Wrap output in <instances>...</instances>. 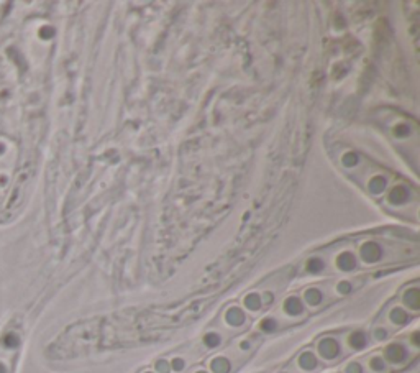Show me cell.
Masks as SVG:
<instances>
[{
    "label": "cell",
    "mask_w": 420,
    "mask_h": 373,
    "mask_svg": "<svg viewBox=\"0 0 420 373\" xmlns=\"http://www.w3.org/2000/svg\"><path fill=\"white\" fill-rule=\"evenodd\" d=\"M220 342H222V337L217 332H209L204 337V344L209 347V349H215V347L220 345Z\"/></svg>",
    "instance_id": "15"
},
{
    "label": "cell",
    "mask_w": 420,
    "mask_h": 373,
    "mask_svg": "<svg viewBox=\"0 0 420 373\" xmlns=\"http://www.w3.org/2000/svg\"><path fill=\"white\" fill-rule=\"evenodd\" d=\"M318 353L327 358V360H333L340 355V345H338V342L331 337H327L318 342Z\"/></svg>",
    "instance_id": "2"
},
{
    "label": "cell",
    "mask_w": 420,
    "mask_h": 373,
    "mask_svg": "<svg viewBox=\"0 0 420 373\" xmlns=\"http://www.w3.org/2000/svg\"><path fill=\"white\" fill-rule=\"evenodd\" d=\"M350 345L353 347L355 350H361V349H365L366 344H368V337H366V334L365 332H361V331H356L353 332L352 335H350Z\"/></svg>",
    "instance_id": "10"
},
{
    "label": "cell",
    "mask_w": 420,
    "mask_h": 373,
    "mask_svg": "<svg viewBox=\"0 0 420 373\" xmlns=\"http://www.w3.org/2000/svg\"><path fill=\"white\" fill-rule=\"evenodd\" d=\"M284 311L289 316H299V314H302L304 304H302V301L299 300V297L291 296L289 300H286V303H284Z\"/></svg>",
    "instance_id": "7"
},
{
    "label": "cell",
    "mask_w": 420,
    "mask_h": 373,
    "mask_svg": "<svg viewBox=\"0 0 420 373\" xmlns=\"http://www.w3.org/2000/svg\"><path fill=\"white\" fill-rule=\"evenodd\" d=\"M374 335H376V339H379V340H382V339H386V335H387V332H386V329H376V332H374Z\"/></svg>",
    "instance_id": "24"
},
{
    "label": "cell",
    "mask_w": 420,
    "mask_h": 373,
    "mask_svg": "<svg viewBox=\"0 0 420 373\" xmlns=\"http://www.w3.org/2000/svg\"><path fill=\"white\" fill-rule=\"evenodd\" d=\"M361 255L366 262L374 263L381 258V248L376 244H366V245H363V248H361Z\"/></svg>",
    "instance_id": "4"
},
{
    "label": "cell",
    "mask_w": 420,
    "mask_h": 373,
    "mask_svg": "<svg viewBox=\"0 0 420 373\" xmlns=\"http://www.w3.org/2000/svg\"><path fill=\"white\" fill-rule=\"evenodd\" d=\"M412 342H413V345H415V347L418 345V335H417V334L412 335Z\"/></svg>",
    "instance_id": "25"
},
{
    "label": "cell",
    "mask_w": 420,
    "mask_h": 373,
    "mask_svg": "<svg viewBox=\"0 0 420 373\" xmlns=\"http://www.w3.org/2000/svg\"><path fill=\"white\" fill-rule=\"evenodd\" d=\"M156 370H158V373H169L171 371V365L166 360H158L156 362Z\"/></svg>",
    "instance_id": "21"
},
{
    "label": "cell",
    "mask_w": 420,
    "mask_h": 373,
    "mask_svg": "<svg viewBox=\"0 0 420 373\" xmlns=\"http://www.w3.org/2000/svg\"><path fill=\"white\" fill-rule=\"evenodd\" d=\"M225 321H227L230 326L238 327L244 322V313L240 308H230L227 311V314H225Z\"/></svg>",
    "instance_id": "5"
},
{
    "label": "cell",
    "mask_w": 420,
    "mask_h": 373,
    "mask_svg": "<svg viewBox=\"0 0 420 373\" xmlns=\"http://www.w3.org/2000/svg\"><path fill=\"white\" fill-rule=\"evenodd\" d=\"M337 265H338V268L343 270V271H352V270L355 268V266H356V258H355V255L350 253V252L342 253L340 257H338V260H337Z\"/></svg>",
    "instance_id": "8"
},
{
    "label": "cell",
    "mask_w": 420,
    "mask_h": 373,
    "mask_svg": "<svg viewBox=\"0 0 420 373\" xmlns=\"http://www.w3.org/2000/svg\"><path fill=\"white\" fill-rule=\"evenodd\" d=\"M261 304H263V300L260 294L253 293V294H248L244 297V306H246L249 311H258L261 308Z\"/></svg>",
    "instance_id": "14"
},
{
    "label": "cell",
    "mask_w": 420,
    "mask_h": 373,
    "mask_svg": "<svg viewBox=\"0 0 420 373\" xmlns=\"http://www.w3.org/2000/svg\"><path fill=\"white\" fill-rule=\"evenodd\" d=\"M323 262L320 258H310L309 262H307V271L310 273H320L323 270Z\"/></svg>",
    "instance_id": "17"
},
{
    "label": "cell",
    "mask_w": 420,
    "mask_h": 373,
    "mask_svg": "<svg viewBox=\"0 0 420 373\" xmlns=\"http://www.w3.org/2000/svg\"><path fill=\"white\" fill-rule=\"evenodd\" d=\"M196 373H209V371H205V370H199V371H196Z\"/></svg>",
    "instance_id": "27"
},
{
    "label": "cell",
    "mask_w": 420,
    "mask_h": 373,
    "mask_svg": "<svg viewBox=\"0 0 420 373\" xmlns=\"http://www.w3.org/2000/svg\"><path fill=\"white\" fill-rule=\"evenodd\" d=\"M317 357H315V353H312V352H304L302 355L299 357V366L302 370L305 371H312V370H315L317 368Z\"/></svg>",
    "instance_id": "6"
},
{
    "label": "cell",
    "mask_w": 420,
    "mask_h": 373,
    "mask_svg": "<svg viewBox=\"0 0 420 373\" xmlns=\"http://www.w3.org/2000/svg\"><path fill=\"white\" fill-rule=\"evenodd\" d=\"M391 322L392 324H396V326H404L407 321H409V316H407V313L404 309H400V308H396V309H392L391 311Z\"/></svg>",
    "instance_id": "13"
},
{
    "label": "cell",
    "mask_w": 420,
    "mask_h": 373,
    "mask_svg": "<svg viewBox=\"0 0 420 373\" xmlns=\"http://www.w3.org/2000/svg\"><path fill=\"white\" fill-rule=\"evenodd\" d=\"M407 194L404 192V189L402 188H397V189H392V194H391V201H394V202H400L402 201V199L405 197Z\"/></svg>",
    "instance_id": "20"
},
{
    "label": "cell",
    "mask_w": 420,
    "mask_h": 373,
    "mask_svg": "<svg viewBox=\"0 0 420 373\" xmlns=\"http://www.w3.org/2000/svg\"><path fill=\"white\" fill-rule=\"evenodd\" d=\"M305 301L310 304V306H317V304H320L322 300H323V294H322V291L320 289H317V288H310V289H307L305 291Z\"/></svg>",
    "instance_id": "12"
},
{
    "label": "cell",
    "mask_w": 420,
    "mask_h": 373,
    "mask_svg": "<svg viewBox=\"0 0 420 373\" xmlns=\"http://www.w3.org/2000/svg\"><path fill=\"white\" fill-rule=\"evenodd\" d=\"M350 291H352V284H350L348 281H342L340 284H338V293H342V294H348Z\"/></svg>",
    "instance_id": "23"
},
{
    "label": "cell",
    "mask_w": 420,
    "mask_h": 373,
    "mask_svg": "<svg viewBox=\"0 0 420 373\" xmlns=\"http://www.w3.org/2000/svg\"><path fill=\"white\" fill-rule=\"evenodd\" d=\"M14 166H15V148L9 138H0V201L10 189L14 181Z\"/></svg>",
    "instance_id": "1"
},
{
    "label": "cell",
    "mask_w": 420,
    "mask_h": 373,
    "mask_svg": "<svg viewBox=\"0 0 420 373\" xmlns=\"http://www.w3.org/2000/svg\"><path fill=\"white\" fill-rule=\"evenodd\" d=\"M345 371H347V373H365V371H363V366H361V363H358V362H352V363H348V366H347V368H345Z\"/></svg>",
    "instance_id": "22"
},
{
    "label": "cell",
    "mask_w": 420,
    "mask_h": 373,
    "mask_svg": "<svg viewBox=\"0 0 420 373\" xmlns=\"http://www.w3.org/2000/svg\"><path fill=\"white\" fill-rule=\"evenodd\" d=\"M248 347H249L248 342H243V344H241V349H248Z\"/></svg>",
    "instance_id": "26"
},
{
    "label": "cell",
    "mask_w": 420,
    "mask_h": 373,
    "mask_svg": "<svg viewBox=\"0 0 420 373\" xmlns=\"http://www.w3.org/2000/svg\"><path fill=\"white\" fill-rule=\"evenodd\" d=\"M210 368L214 373H230L231 371V363L228 358L225 357H217L212 360Z\"/></svg>",
    "instance_id": "9"
},
{
    "label": "cell",
    "mask_w": 420,
    "mask_h": 373,
    "mask_svg": "<svg viewBox=\"0 0 420 373\" xmlns=\"http://www.w3.org/2000/svg\"><path fill=\"white\" fill-rule=\"evenodd\" d=\"M386 358L391 363H402L407 358V350L402 344H391L386 349Z\"/></svg>",
    "instance_id": "3"
},
{
    "label": "cell",
    "mask_w": 420,
    "mask_h": 373,
    "mask_svg": "<svg viewBox=\"0 0 420 373\" xmlns=\"http://www.w3.org/2000/svg\"><path fill=\"white\" fill-rule=\"evenodd\" d=\"M404 301H405V304H407V306H409L410 309L417 311V309H418V306H420L418 289H417V288H412V289L407 291V293L404 294Z\"/></svg>",
    "instance_id": "11"
},
{
    "label": "cell",
    "mask_w": 420,
    "mask_h": 373,
    "mask_svg": "<svg viewBox=\"0 0 420 373\" xmlns=\"http://www.w3.org/2000/svg\"><path fill=\"white\" fill-rule=\"evenodd\" d=\"M283 373H286V371H283Z\"/></svg>",
    "instance_id": "29"
},
{
    "label": "cell",
    "mask_w": 420,
    "mask_h": 373,
    "mask_svg": "<svg viewBox=\"0 0 420 373\" xmlns=\"http://www.w3.org/2000/svg\"><path fill=\"white\" fill-rule=\"evenodd\" d=\"M169 365H171V370H174V371H183L186 366V362H184V358L176 357V358H173V362Z\"/></svg>",
    "instance_id": "19"
},
{
    "label": "cell",
    "mask_w": 420,
    "mask_h": 373,
    "mask_svg": "<svg viewBox=\"0 0 420 373\" xmlns=\"http://www.w3.org/2000/svg\"><path fill=\"white\" fill-rule=\"evenodd\" d=\"M276 327H278V322H276L274 319H271V318L261 321V329L265 332H273V331H276Z\"/></svg>",
    "instance_id": "18"
},
{
    "label": "cell",
    "mask_w": 420,
    "mask_h": 373,
    "mask_svg": "<svg viewBox=\"0 0 420 373\" xmlns=\"http://www.w3.org/2000/svg\"><path fill=\"white\" fill-rule=\"evenodd\" d=\"M145 373H153V371H145Z\"/></svg>",
    "instance_id": "28"
},
{
    "label": "cell",
    "mask_w": 420,
    "mask_h": 373,
    "mask_svg": "<svg viewBox=\"0 0 420 373\" xmlns=\"http://www.w3.org/2000/svg\"><path fill=\"white\" fill-rule=\"evenodd\" d=\"M369 368H371L373 371H386V362H384V358L382 357H373L371 360H369Z\"/></svg>",
    "instance_id": "16"
}]
</instances>
